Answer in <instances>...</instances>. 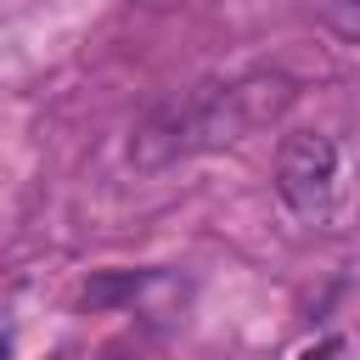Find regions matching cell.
I'll use <instances>...</instances> for the list:
<instances>
[{
	"instance_id": "277c9868",
	"label": "cell",
	"mask_w": 360,
	"mask_h": 360,
	"mask_svg": "<svg viewBox=\"0 0 360 360\" xmlns=\"http://www.w3.org/2000/svg\"><path fill=\"white\" fill-rule=\"evenodd\" d=\"M326 22L349 39H360V0H326Z\"/></svg>"
},
{
	"instance_id": "3957f363",
	"label": "cell",
	"mask_w": 360,
	"mask_h": 360,
	"mask_svg": "<svg viewBox=\"0 0 360 360\" xmlns=\"http://www.w3.org/2000/svg\"><path fill=\"white\" fill-rule=\"evenodd\" d=\"M146 281H152V270H107V276H96V281L84 287V304H90V309L124 304V298H135Z\"/></svg>"
},
{
	"instance_id": "7a4b0ae2",
	"label": "cell",
	"mask_w": 360,
	"mask_h": 360,
	"mask_svg": "<svg viewBox=\"0 0 360 360\" xmlns=\"http://www.w3.org/2000/svg\"><path fill=\"white\" fill-rule=\"evenodd\" d=\"M338 186V146L315 129H292L276 158V191L292 214H321Z\"/></svg>"
},
{
	"instance_id": "5b68a950",
	"label": "cell",
	"mask_w": 360,
	"mask_h": 360,
	"mask_svg": "<svg viewBox=\"0 0 360 360\" xmlns=\"http://www.w3.org/2000/svg\"><path fill=\"white\" fill-rule=\"evenodd\" d=\"M338 354H343V343H338V338H321V343H315V349H304L298 360H338Z\"/></svg>"
},
{
	"instance_id": "6da1fadb",
	"label": "cell",
	"mask_w": 360,
	"mask_h": 360,
	"mask_svg": "<svg viewBox=\"0 0 360 360\" xmlns=\"http://www.w3.org/2000/svg\"><path fill=\"white\" fill-rule=\"evenodd\" d=\"M287 101H292V84L281 73H253V79H236V84H202L191 96L163 101L135 129L129 163L135 169H169L174 158L231 146V141L253 135L259 124H270Z\"/></svg>"
}]
</instances>
